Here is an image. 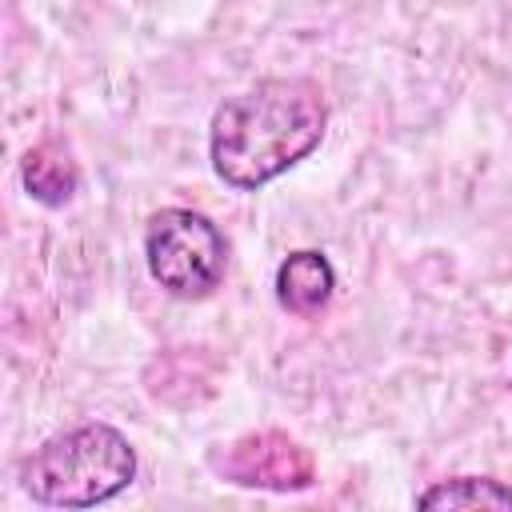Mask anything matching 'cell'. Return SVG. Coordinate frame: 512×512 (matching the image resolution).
I'll use <instances>...</instances> for the list:
<instances>
[{"mask_svg":"<svg viewBox=\"0 0 512 512\" xmlns=\"http://www.w3.org/2000/svg\"><path fill=\"white\" fill-rule=\"evenodd\" d=\"M328 108L312 80H260L212 112V168L232 188H260L324 140Z\"/></svg>","mask_w":512,"mask_h":512,"instance_id":"obj_1","label":"cell"},{"mask_svg":"<svg viewBox=\"0 0 512 512\" xmlns=\"http://www.w3.org/2000/svg\"><path fill=\"white\" fill-rule=\"evenodd\" d=\"M136 476V452L112 424H76L44 440L24 464L20 484L48 508H92L120 496Z\"/></svg>","mask_w":512,"mask_h":512,"instance_id":"obj_2","label":"cell"},{"mask_svg":"<svg viewBox=\"0 0 512 512\" xmlns=\"http://www.w3.org/2000/svg\"><path fill=\"white\" fill-rule=\"evenodd\" d=\"M144 256L152 280L176 300L212 296L228 268V244L220 228L192 208H160L148 220Z\"/></svg>","mask_w":512,"mask_h":512,"instance_id":"obj_3","label":"cell"},{"mask_svg":"<svg viewBox=\"0 0 512 512\" xmlns=\"http://www.w3.org/2000/svg\"><path fill=\"white\" fill-rule=\"evenodd\" d=\"M216 472L240 488H268V492H300L316 480L312 452L292 440L288 432L264 428L232 440L224 456L212 460Z\"/></svg>","mask_w":512,"mask_h":512,"instance_id":"obj_4","label":"cell"},{"mask_svg":"<svg viewBox=\"0 0 512 512\" xmlns=\"http://www.w3.org/2000/svg\"><path fill=\"white\" fill-rule=\"evenodd\" d=\"M332 288H336V272L328 256L316 248H300L276 268V300L296 316L320 312L332 300Z\"/></svg>","mask_w":512,"mask_h":512,"instance_id":"obj_5","label":"cell"},{"mask_svg":"<svg viewBox=\"0 0 512 512\" xmlns=\"http://www.w3.org/2000/svg\"><path fill=\"white\" fill-rule=\"evenodd\" d=\"M80 184L76 160L60 140H40L36 148H28L24 156V188L40 200V204H64Z\"/></svg>","mask_w":512,"mask_h":512,"instance_id":"obj_6","label":"cell"},{"mask_svg":"<svg viewBox=\"0 0 512 512\" xmlns=\"http://www.w3.org/2000/svg\"><path fill=\"white\" fill-rule=\"evenodd\" d=\"M420 508H512V488L488 476H456L416 496Z\"/></svg>","mask_w":512,"mask_h":512,"instance_id":"obj_7","label":"cell"}]
</instances>
